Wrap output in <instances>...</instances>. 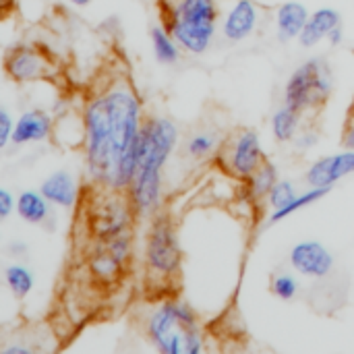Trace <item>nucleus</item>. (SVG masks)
<instances>
[{
  "label": "nucleus",
  "mask_w": 354,
  "mask_h": 354,
  "mask_svg": "<svg viewBox=\"0 0 354 354\" xmlns=\"http://www.w3.org/2000/svg\"><path fill=\"white\" fill-rule=\"evenodd\" d=\"M338 25H342L340 12L334 6H322L315 12H311L303 33L299 35V44L303 48H315L317 44L328 39L332 29L338 27Z\"/></svg>",
  "instance_id": "obj_15"
},
{
  "label": "nucleus",
  "mask_w": 354,
  "mask_h": 354,
  "mask_svg": "<svg viewBox=\"0 0 354 354\" xmlns=\"http://www.w3.org/2000/svg\"><path fill=\"white\" fill-rule=\"evenodd\" d=\"M334 91V73L324 56H313L297 66L284 87V104L305 114L324 108Z\"/></svg>",
  "instance_id": "obj_4"
},
{
  "label": "nucleus",
  "mask_w": 354,
  "mask_h": 354,
  "mask_svg": "<svg viewBox=\"0 0 354 354\" xmlns=\"http://www.w3.org/2000/svg\"><path fill=\"white\" fill-rule=\"evenodd\" d=\"M17 209V199L8 189H0V218L6 220Z\"/></svg>",
  "instance_id": "obj_27"
},
{
  "label": "nucleus",
  "mask_w": 354,
  "mask_h": 354,
  "mask_svg": "<svg viewBox=\"0 0 354 354\" xmlns=\"http://www.w3.org/2000/svg\"><path fill=\"white\" fill-rule=\"evenodd\" d=\"M309 17H311V12L303 2H299V0L282 2L276 10V35H278V39L284 44L299 39Z\"/></svg>",
  "instance_id": "obj_14"
},
{
  "label": "nucleus",
  "mask_w": 354,
  "mask_h": 354,
  "mask_svg": "<svg viewBox=\"0 0 354 354\" xmlns=\"http://www.w3.org/2000/svg\"><path fill=\"white\" fill-rule=\"evenodd\" d=\"M342 147H351L354 149V104L346 116L344 129H342Z\"/></svg>",
  "instance_id": "obj_29"
},
{
  "label": "nucleus",
  "mask_w": 354,
  "mask_h": 354,
  "mask_svg": "<svg viewBox=\"0 0 354 354\" xmlns=\"http://www.w3.org/2000/svg\"><path fill=\"white\" fill-rule=\"evenodd\" d=\"M33 351L25 344H8L2 348V354H31Z\"/></svg>",
  "instance_id": "obj_31"
},
{
  "label": "nucleus",
  "mask_w": 354,
  "mask_h": 354,
  "mask_svg": "<svg viewBox=\"0 0 354 354\" xmlns=\"http://www.w3.org/2000/svg\"><path fill=\"white\" fill-rule=\"evenodd\" d=\"M328 41H330V46H342V41H344V27L342 25H338V27H334L332 29V33L328 35Z\"/></svg>",
  "instance_id": "obj_30"
},
{
  "label": "nucleus",
  "mask_w": 354,
  "mask_h": 354,
  "mask_svg": "<svg viewBox=\"0 0 354 354\" xmlns=\"http://www.w3.org/2000/svg\"><path fill=\"white\" fill-rule=\"evenodd\" d=\"M4 282H6V288L10 290V295L15 299H25L33 290L35 276L27 266L10 263V266L4 268Z\"/></svg>",
  "instance_id": "obj_21"
},
{
  "label": "nucleus",
  "mask_w": 354,
  "mask_h": 354,
  "mask_svg": "<svg viewBox=\"0 0 354 354\" xmlns=\"http://www.w3.org/2000/svg\"><path fill=\"white\" fill-rule=\"evenodd\" d=\"M183 266V251L174 220L166 212H158L151 218L145 236V268L151 280L168 284L178 278Z\"/></svg>",
  "instance_id": "obj_5"
},
{
  "label": "nucleus",
  "mask_w": 354,
  "mask_h": 354,
  "mask_svg": "<svg viewBox=\"0 0 354 354\" xmlns=\"http://www.w3.org/2000/svg\"><path fill=\"white\" fill-rule=\"evenodd\" d=\"M317 141H319V135H317L315 131H305V133H299V135H297L295 145H297V149L307 151V149L315 147V145H317Z\"/></svg>",
  "instance_id": "obj_28"
},
{
  "label": "nucleus",
  "mask_w": 354,
  "mask_h": 354,
  "mask_svg": "<svg viewBox=\"0 0 354 354\" xmlns=\"http://www.w3.org/2000/svg\"><path fill=\"white\" fill-rule=\"evenodd\" d=\"M73 6H79V8H83V6H87V4H91L93 0H68Z\"/></svg>",
  "instance_id": "obj_33"
},
{
  "label": "nucleus",
  "mask_w": 354,
  "mask_h": 354,
  "mask_svg": "<svg viewBox=\"0 0 354 354\" xmlns=\"http://www.w3.org/2000/svg\"><path fill=\"white\" fill-rule=\"evenodd\" d=\"M15 2H17V0H0V6H2V10H4V15H8V10L15 6Z\"/></svg>",
  "instance_id": "obj_32"
},
{
  "label": "nucleus",
  "mask_w": 354,
  "mask_h": 354,
  "mask_svg": "<svg viewBox=\"0 0 354 354\" xmlns=\"http://www.w3.org/2000/svg\"><path fill=\"white\" fill-rule=\"evenodd\" d=\"M290 266L295 272H299L305 278H313V280H324L334 272L336 259L332 255V251L319 243V241H301L290 249Z\"/></svg>",
  "instance_id": "obj_9"
},
{
  "label": "nucleus",
  "mask_w": 354,
  "mask_h": 354,
  "mask_svg": "<svg viewBox=\"0 0 354 354\" xmlns=\"http://www.w3.org/2000/svg\"><path fill=\"white\" fill-rule=\"evenodd\" d=\"M4 73L15 83H35L54 75V64L37 46L19 44L4 54Z\"/></svg>",
  "instance_id": "obj_8"
},
{
  "label": "nucleus",
  "mask_w": 354,
  "mask_h": 354,
  "mask_svg": "<svg viewBox=\"0 0 354 354\" xmlns=\"http://www.w3.org/2000/svg\"><path fill=\"white\" fill-rule=\"evenodd\" d=\"M297 195H299V191H297L295 183L292 180H286V178H280L274 185V189L270 191V195L266 197V201H268V205H270L272 212H278V209L286 207Z\"/></svg>",
  "instance_id": "obj_24"
},
{
  "label": "nucleus",
  "mask_w": 354,
  "mask_h": 354,
  "mask_svg": "<svg viewBox=\"0 0 354 354\" xmlns=\"http://www.w3.org/2000/svg\"><path fill=\"white\" fill-rule=\"evenodd\" d=\"M280 180L278 176V166L270 160H266L259 170L247 180L249 183V193L253 199H266L270 195V191L274 189V185Z\"/></svg>",
  "instance_id": "obj_22"
},
{
  "label": "nucleus",
  "mask_w": 354,
  "mask_h": 354,
  "mask_svg": "<svg viewBox=\"0 0 354 354\" xmlns=\"http://www.w3.org/2000/svg\"><path fill=\"white\" fill-rule=\"evenodd\" d=\"M354 174V149L344 147L338 153L332 156H324L319 160H315L307 172H305V180L309 187H328L332 189L336 183H340L342 178Z\"/></svg>",
  "instance_id": "obj_10"
},
{
  "label": "nucleus",
  "mask_w": 354,
  "mask_h": 354,
  "mask_svg": "<svg viewBox=\"0 0 354 354\" xmlns=\"http://www.w3.org/2000/svg\"><path fill=\"white\" fill-rule=\"evenodd\" d=\"M301 112H297L295 108H290L288 104L280 106L270 120V129L272 135L278 143H290L297 139L299 135V127H301Z\"/></svg>",
  "instance_id": "obj_19"
},
{
  "label": "nucleus",
  "mask_w": 354,
  "mask_h": 354,
  "mask_svg": "<svg viewBox=\"0 0 354 354\" xmlns=\"http://www.w3.org/2000/svg\"><path fill=\"white\" fill-rule=\"evenodd\" d=\"M162 25L193 56L209 50L220 23L216 0H158Z\"/></svg>",
  "instance_id": "obj_3"
},
{
  "label": "nucleus",
  "mask_w": 354,
  "mask_h": 354,
  "mask_svg": "<svg viewBox=\"0 0 354 354\" xmlns=\"http://www.w3.org/2000/svg\"><path fill=\"white\" fill-rule=\"evenodd\" d=\"M224 168L239 180H249L268 160L261 139L253 129H241L226 141L220 153Z\"/></svg>",
  "instance_id": "obj_7"
},
{
  "label": "nucleus",
  "mask_w": 354,
  "mask_h": 354,
  "mask_svg": "<svg viewBox=\"0 0 354 354\" xmlns=\"http://www.w3.org/2000/svg\"><path fill=\"white\" fill-rule=\"evenodd\" d=\"M178 127L166 116H149L143 124V158L129 187L131 203L137 216L153 218L162 212L164 183L162 170L178 145Z\"/></svg>",
  "instance_id": "obj_1"
},
{
  "label": "nucleus",
  "mask_w": 354,
  "mask_h": 354,
  "mask_svg": "<svg viewBox=\"0 0 354 354\" xmlns=\"http://www.w3.org/2000/svg\"><path fill=\"white\" fill-rule=\"evenodd\" d=\"M147 342L162 354H201L205 334L191 305L176 299H164L149 309L143 319Z\"/></svg>",
  "instance_id": "obj_2"
},
{
  "label": "nucleus",
  "mask_w": 354,
  "mask_h": 354,
  "mask_svg": "<svg viewBox=\"0 0 354 354\" xmlns=\"http://www.w3.org/2000/svg\"><path fill=\"white\" fill-rule=\"evenodd\" d=\"M52 203L44 197V193L37 189H27L17 197V214L23 222L33 224V226H41L46 222H50L52 216ZM48 226V224H46Z\"/></svg>",
  "instance_id": "obj_17"
},
{
  "label": "nucleus",
  "mask_w": 354,
  "mask_h": 354,
  "mask_svg": "<svg viewBox=\"0 0 354 354\" xmlns=\"http://www.w3.org/2000/svg\"><path fill=\"white\" fill-rule=\"evenodd\" d=\"M149 41L153 56L160 64H176L180 60V44L174 39V35L164 25H153L149 31Z\"/></svg>",
  "instance_id": "obj_18"
},
{
  "label": "nucleus",
  "mask_w": 354,
  "mask_h": 354,
  "mask_svg": "<svg viewBox=\"0 0 354 354\" xmlns=\"http://www.w3.org/2000/svg\"><path fill=\"white\" fill-rule=\"evenodd\" d=\"M330 191H332V189H328V187H309L307 191L299 193L286 207H282V209H278V212H272L270 218H268V224L274 226V224L286 220L288 216H292V214H297V212H303V209L309 207V205H315V203L322 201Z\"/></svg>",
  "instance_id": "obj_20"
},
{
  "label": "nucleus",
  "mask_w": 354,
  "mask_h": 354,
  "mask_svg": "<svg viewBox=\"0 0 354 354\" xmlns=\"http://www.w3.org/2000/svg\"><path fill=\"white\" fill-rule=\"evenodd\" d=\"M124 268L127 266L120 263L102 241L93 243V247L89 251V257H87V270H89V274H91V278L95 282L114 284L124 274Z\"/></svg>",
  "instance_id": "obj_16"
},
{
  "label": "nucleus",
  "mask_w": 354,
  "mask_h": 354,
  "mask_svg": "<svg viewBox=\"0 0 354 354\" xmlns=\"http://www.w3.org/2000/svg\"><path fill=\"white\" fill-rule=\"evenodd\" d=\"M272 295L278 297L280 301H292L299 292V282L292 274L280 272L272 278Z\"/></svg>",
  "instance_id": "obj_25"
},
{
  "label": "nucleus",
  "mask_w": 354,
  "mask_h": 354,
  "mask_svg": "<svg viewBox=\"0 0 354 354\" xmlns=\"http://www.w3.org/2000/svg\"><path fill=\"white\" fill-rule=\"evenodd\" d=\"M17 120L10 116L6 108H0V149H6L12 143V133H15Z\"/></svg>",
  "instance_id": "obj_26"
},
{
  "label": "nucleus",
  "mask_w": 354,
  "mask_h": 354,
  "mask_svg": "<svg viewBox=\"0 0 354 354\" xmlns=\"http://www.w3.org/2000/svg\"><path fill=\"white\" fill-rule=\"evenodd\" d=\"M135 216L137 212L127 191L104 189L102 193H97L95 201L89 205L87 226H89L93 241L110 239V236L129 232Z\"/></svg>",
  "instance_id": "obj_6"
},
{
  "label": "nucleus",
  "mask_w": 354,
  "mask_h": 354,
  "mask_svg": "<svg viewBox=\"0 0 354 354\" xmlns=\"http://www.w3.org/2000/svg\"><path fill=\"white\" fill-rule=\"evenodd\" d=\"M259 25V8L253 0H236L220 23L222 35L228 41H243L255 33Z\"/></svg>",
  "instance_id": "obj_11"
},
{
  "label": "nucleus",
  "mask_w": 354,
  "mask_h": 354,
  "mask_svg": "<svg viewBox=\"0 0 354 354\" xmlns=\"http://www.w3.org/2000/svg\"><path fill=\"white\" fill-rule=\"evenodd\" d=\"M216 143H218V137L214 133H209V131L193 133L189 137V141H187V156L193 158V160H203V158L214 153Z\"/></svg>",
  "instance_id": "obj_23"
},
{
  "label": "nucleus",
  "mask_w": 354,
  "mask_h": 354,
  "mask_svg": "<svg viewBox=\"0 0 354 354\" xmlns=\"http://www.w3.org/2000/svg\"><path fill=\"white\" fill-rule=\"evenodd\" d=\"M52 129H54V118L46 110L41 108L25 110L17 118L12 145L21 147V145H31V143H41L52 135Z\"/></svg>",
  "instance_id": "obj_12"
},
{
  "label": "nucleus",
  "mask_w": 354,
  "mask_h": 354,
  "mask_svg": "<svg viewBox=\"0 0 354 354\" xmlns=\"http://www.w3.org/2000/svg\"><path fill=\"white\" fill-rule=\"evenodd\" d=\"M39 191L58 209H71L77 203V195H79L77 180L68 170H54L52 174H48L41 180Z\"/></svg>",
  "instance_id": "obj_13"
}]
</instances>
